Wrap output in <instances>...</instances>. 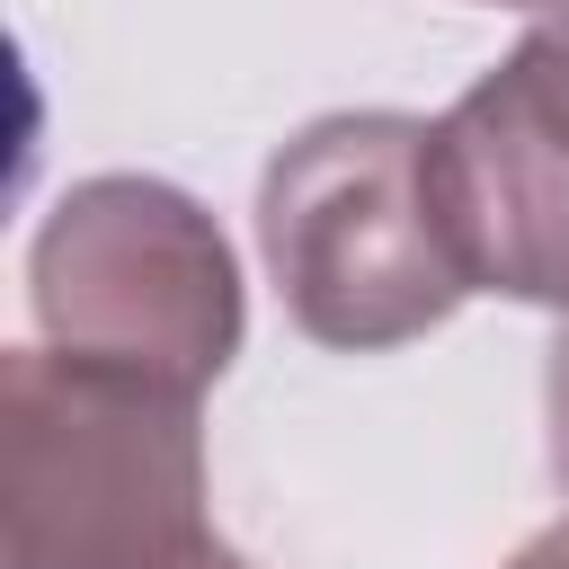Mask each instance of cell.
I'll return each mask as SVG.
<instances>
[{"mask_svg": "<svg viewBox=\"0 0 569 569\" xmlns=\"http://www.w3.org/2000/svg\"><path fill=\"white\" fill-rule=\"evenodd\" d=\"M204 542L196 391L62 347H9L0 569H187Z\"/></svg>", "mask_w": 569, "mask_h": 569, "instance_id": "cell-1", "label": "cell"}, {"mask_svg": "<svg viewBox=\"0 0 569 569\" xmlns=\"http://www.w3.org/2000/svg\"><path fill=\"white\" fill-rule=\"evenodd\" d=\"M436 124L356 107L302 124L258 178V249L302 338L382 356L462 311L471 276L436 204Z\"/></svg>", "mask_w": 569, "mask_h": 569, "instance_id": "cell-2", "label": "cell"}, {"mask_svg": "<svg viewBox=\"0 0 569 569\" xmlns=\"http://www.w3.org/2000/svg\"><path fill=\"white\" fill-rule=\"evenodd\" d=\"M27 293L62 356L178 391L222 382L249 320L222 222L160 178H80L27 249Z\"/></svg>", "mask_w": 569, "mask_h": 569, "instance_id": "cell-3", "label": "cell"}, {"mask_svg": "<svg viewBox=\"0 0 569 569\" xmlns=\"http://www.w3.org/2000/svg\"><path fill=\"white\" fill-rule=\"evenodd\" d=\"M436 204L471 293L569 311V124L516 62L480 71L436 116Z\"/></svg>", "mask_w": 569, "mask_h": 569, "instance_id": "cell-4", "label": "cell"}, {"mask_svg": "<svg viewBox=\"0 0 569 569\" xmlns=\"http://www.w3.org/2000/svg\"><path fill=\"white\" fill-rule=\"evenodd\" d=\"M516 71H525V89L569 124V0H551V9H533V36L507 53Z\"/></svg>", "mask_w": 569, "mask_h": 569, "instance_id": "cell-5", "label": "cell"}, {"mask_svg": "<svg viewBox=\"0 0 569 569\" xmlns=\"http://www.w3.org/2000/svg\"><path fill=\"white\" fill-rule=\"evenodd\" d=\"M542 409H551V471H560V489H569V320H560V338H551V373H542Z\"/></svg>", "mask_w": 569, "mask_h": 569, "instance_id": "cell-6", "label": "cell"}, {"mask_svg": "<svg viewBox=\"0 0 569 569\" xmlns=\"http://www.w3.org/2000/svg\"><path fill=\"white\" fill-rule=\"evenodd\" d=\"M507 569H569V516H560L551 533H533V542H525V551H516Z\"/></svg>", "mask_w": 569, "mask_h": 569, "instance_id": "cell-7", "label": "cell"}, {"mask_svg": "<svg viewBox=\"0 0 569 569\" xmlns=\"http://www.w3.org/2000/svg\"><path fill=\"white\" fill-rule=\"evenodd\" d=\"M187 569H249V560H240V551H222V542H204V551H196Z\"/></svg>", "mask_w": 569, "mask_h": 569, "instance_id": "cell-8", "label": "cell"}, {"mask_svg": "<svg viewBox=\"0 0 569 569\" xmlns=\"http://www.w3.org/2000/svg\"><path fill=\"white\" fill-rule=\"evenodd\" d=\"M489 9H551V0H489Z\"/></svg>", "mask_w": 569, "mask_h": 569, "instance_id": "cell-9", "label": "cell"}]
</instances>
